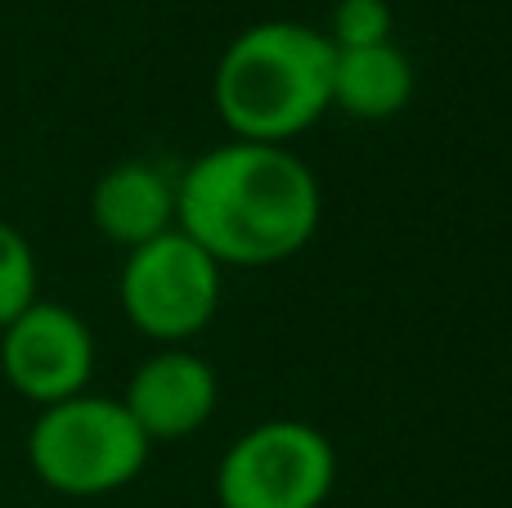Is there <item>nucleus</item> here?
Listing matches in <instances>:
<instances>
[{
  "label": "nucleus",
  "mask_w": 512,
  "mask_h": 508,
  "mask_svg": "<svg viewBox=\"0 0 512 508\" xmlns=\"http://www.w3.org/2000/svg\"><path fill=\"white\" fill-rule=\"evenodd\" d=\"M319 180L288 144L230 140L176 180V230L216 266H279L319 230Z\"/></svg>",
  "instance_id": "1"
},
{
  "label": "nucleus",
  "mask_w": 512,
  "mask_h": 508,
  "mask_svg": "<svg viewBox=\"0 0 512 508\" xmlns=\"http://www.w3.org/2000/svg\"><path fill=\"white\" fill-rule=\"evenodd\" d=\"M333 41L315 27L270 18L225 45L212 99L234 140L288 144L333 108Z\"/></svg>",
  "instance_id": "2"
},
{
  "label": "nucleus",
  "mask_w": 512,
  "mask_h": 508,
  "mask_svg": "<svg viewBox=\"0 0 512 508\" xmlns=\"http://www.w3.org/2000/svg\"><path fill=\"white\" fill-rule=\"evenodd\" d=\"M149 437L113 396H68L45 405L27 432V464L50 491L90 500L113 495L140 477Z\"/></svg>",
  "instance_id": "3"
},
{
  "label": "nucleus",
  "mask_w": 512,
  "mask_h": 508,
  "mask_svg": "<svg viewBox=\"0 0 512 508\" xmlns=\"http://www.w3.org/2000/svg\"><path fill=\"white\" fill-rule=\"evenodd\" d=\"M337 482V450L301 419L248 428L216 468L221 508H319Z\"/></svg>",
  "instance_id": "4"
},
{
  "label": "nucleus",
  "mask_w": 512,
  "mask_h": 508,
  "mask_svg": "<svg viewBox=\"0 0 512 508\" xmlns=\"http://www.w3.org/2000/svg\"><path fill=\"white\" fill-rule=\"evenodd\" d=\"M117 297L144 338L180 347L212 324L221 306V266L185 230H167L126 252Z\"/></svg>",
  "instance_id": "5"
},
{
  "label": "nucleus",
  "mask_w": 512,
  "mask_h": 508,
  "mask_svg": "<svg viewBox=\"0 0 512 508\" xmlns=\"http://www.w3.org/2000/svg\"><path fill=\"white\" fill-rule=\"evenodd\" d=\"M0 374L23 401L59 405L68 396H81L95 374V338L90 324L72 306L41 302L0 329Z\"/></svg>",
  "instance_id": "6"
},
{
  "label": "nucleus",
  "mask_w": 512,
  "mask_h": 508,
  "mask_svg": "<svg viewBox=\"0 0 512 508\" xmlns=\"http://www.w3.org/2000/svg\"><path fill=\"white\" fill-rule=\"evenodd\" d=\"M216 396L221 387L207 360L185 347H162L131 374L122 405L153 446V441H185L189 432H198L212 419Z\"/></svg>",
  "instance_id": "7"
},
{
  "label": "nucleus",
  "mask_w": 512,
  "mask_h": 508,
  "mask_svg": "<svg viewBox=\"0 0 512 508\" xmlns=\"http://www.w3.org/2000/svg\"><path fill=\"white\" fill-rule=\"evenodd\" d=\"M90 221L117 248H140L176 230V180L144 158L117 162L90 189Z\"/></svg>",
  "instance_id": "8"
},
{
  "label": "nucleus",
  "mask_w": 512,
  "mask_h": 508,
  "mask_svg": "<svg viewBox=\"0 0 512 508\" xmlns=\"http://www.w3.org/2000/svg\"><path fill=\"white\" fill-rule=\"evenodd\" d=\"M414 99V63L396 41L333 54V108L355 122H387Z\"/></svg>",
  "instance_id": "9"
},
{
  "label": "nucleus",
  "mask_w": 512,
  "mask_h": 508,
  "mask_svg": "<svg viewBox=\"0 0 512 508\" xmlns=\"http://www.w3.org/2000/svg\"><path fill=\"white\" fill-rule=\"evenodd\" d=\"M36 302V252L18 225L0 216V329Z\"/></svg>",
  "instance_id": "10"
},
{
  "label": "nucleus",
  "mask_w": 512,
  "mask_h": 508,
  "mask_svg": "<svg viewBox=\"0 0 512 508\" xmlns=\"http://www.w3.org/2000/svg\"><path fill=\"white\" fill-rule=\"evenodd\" d=\"M333 50H360V45L391 41V5L387 0H337L328 23Z\"/></svg>",
  "instance_id": "11"
}]
</instances>
